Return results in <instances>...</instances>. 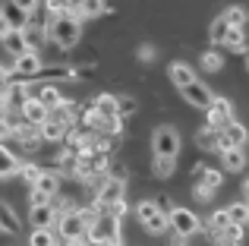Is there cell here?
<instances>
[{
	"label": "cell",
	"mask_w": 249,
	"mask_h": 246,
	"mask_svg": "<svg viewBox=\"0 0 249 246\" xmlns=\"http://www.w3.org/2000/svg\"><path fill=\"white\" fill-rule=\"evenodd\" d=\"M0 228L10 230V234H19V215L6 202H0Z\"/></svg>",
	"instance_id": "26"
},
{
	"label": "cell",
	"mask_w": 249,
	"mask_h": 246,
	"mask_svg": "<svg viewBox=\"0 0 249 246\" xmlns=\"http://www.w3.org/2000/svg\"><path fill=\"white\" fill-rule=\"evenodd\" d=\"M196 142H199L205 152H221V129H214V126L199 129V133H196Z\"/></svg>",
	"instance_id": "19"
},
{
	"label": "cell",
	"mask_w": 249,
	"mask_h": 246,
	"mask_svg": "<svg viewBox=\"0 0 249 246\" xmlns=\"http://www.w3.org/2000/svg\"><path fill=\"white\" fill-rule=\"evenodd\" d=\"M170 230L177 234V240H186V237H193V234H199L202 230V221L196 218V211H189V209H170Z\"/></svg>",
	"instance_id": "4"
},
{
	"label": "cell",
	"mask_w": 249,
	"mask_h": 246,
	"mask_svg": "<svg viewBox=\"0 0 249 246\" xmlns=\"http://www.w3.org/2000/svg\"><path fill=\"white\" fill-rule=\"evenodd\" d=\"M249 142V129L243 126V123H237V120H231L224 129H221V152L224 148H243ZM218 152V155H221Z\"/></svg>",
	"instance_id": "7"
},
{
	"label": "cell",
	"mask_w": 249,
	"mask_h": 246,
	"mask_svg": "<svg viewBox=\"0 0 249 246\" xmlns=\"http://www.w3.org/2000/svg\"><path fill=\"white\" fill-rule=\"evenodd\" d=\"M224 48L233 51V54H243V51H246V32L231 25V29H227V35H224Z\"/></svg>",
	"instance_id": "23"
},
{
	"label": "cell",
	"mask_w": 249,
	"mask_h": 246,
	"mask_svg": "<svg viewBox=\"0 0 249 246\" xmlns=\"http://www.w3.org/2000/svg\"><path fill=\"white\" fill-rule=\"evenodd\" d=\"M10 73L13 70H6V67H0V92H3L6 86H10Z\"/></svg>",
	"instance_id": "45"
},
{
	"label": "cell",
	"mask_w": 249,
	"mask_h": 246,
	"mask_svg": "<svg viewBox=\"0 0 249 246\" xmlns=\"http://www.w3.org/2000/svg\"><path fill=\"white\" fill-rule=\"evenodd\" d=\"M167 76H170V82H174L177 88H186L189 82H196L199 76H196V70L189 67V63H180V60H174L167 67Z\"/></svg>",
	"instance_id": "9"
},
{
	"label": "cell",
	"mask_w": 249,
	"mask_h": 246,
	"mask_svg": "<svg viewBox=\"0 0 249 246\" xmlns=\"http://www.w3.org/2000/svg\"><path fill=\"white\" fill-rule=\"evenodd\" d=\"M10 136H13V123L3 120V123H0V139H10Z\"/></svg>",
	"instance_id": "46"
},
{
	"label": "cell",
	"mask_w": 249,
	"mask_h": 246,
	"mask_svg": "<svg viewBox=\"0 0 249 246\" xmlns=\"http://www.w3.org/2000/svg\"><path fill=\"white\" fill-rule=\"evenodd\" d=\"M227 224H231V218H227V209H218V211H214L212 218H208V234L214 237L218 230H224Z\"/></svg>",
	"instance_id": "34"
},
{
	"label": "cell",
	"mask_w": 249,
	"mask_h": 246,
	"mask_svg": "<svg viewBox=\"0 0 249 246\" xmlns=\"http://www.w3.org/2000/svg\"><path fill=\"white\" fill-rule=\"evenodd\" d=\"M82 123H85V126H91V129H101V123H104V117H101V111H98V107L91 105L89 111L82 114Z\"/></svg>",
	"instance_id": "37"
},
{
	"label": "cell",
	"mask_w": 249,
	"mask_h": 246,
	"mask_svg": "<svg viewBox=\"0 0 249 246\" xmlns=\"http://www.w3.org/2000/svg\"><path fill=\"white\" fill-rule=\"evenodd\" d=\"M19 174H22L25 183L35 186V183H38V177H41V167H38V164H22V167H19Z\"/></svg>",
	"instance_id": "39"
},
{
	"label": "cell",
	"mask_w": 249,
	"mask_h": 246,
	"mask_svg": "<svg viewBox=\"0 0 249 246\" xmlns=\"http://www.w3.org/2000/svg\"><path fill=\"white\" fill-rule=\"evenodd\" d=\"M155 54H158V51H155L152 44H139V51H136V57H139L142 63H152V60H155Z\"/></svg>",
	"instance_id": "40"
},
{
	"label": "cell",
	"mask_w": 249,
	"mask_h": 246,
	"mask_svg": "<svg viewBox=\"0 0 249 246\" xmlns=\"http://www.w3.org/2000/svg\"><path fill=\"white\" fill-rule=\"evenodd\" d=\"M224 19H227V25H233V29H243L246 25V10L243 6H227Z\"/></svg>",
	"instance_id": "33"
},
{
	"label": "cell",
	"mask_w": 249,
	"mask_h": 246,
	"mask_svg": "<svg viewBox=\"0 0 249 246\" xmlns=\"http://www.w3.org/2000/svg\"><path fill=\"white\" fill-rule=\"evenodd\" d=\"M180 92H183V98H186L189 105H193V107H202V111H208V107H212V101H214V92L202 79L189 82L186 88H180Z\"/></svg>",
	"instance_id": "6"
},
{
	"label": "cell",
	"mask_w": 249,
	"mask_h": 246,
	"mask_svg": "<svg viewBox=\"0 0 249 246\" xmlns=\"http://www.w3.org/2000/svg\"><path fill=\"white\" fill-rule=\"evenodd\" d=\"M196 174H199V183L212 193H218L221 183H224V171H218V167H199Z\"/></svg>",
	"instance_id": "18"
},
{
	"label": "cell",
	"mask_w": 249,
	"mask_h": 246,
	"mask_svg": "<svg viewBox=\"0 0 249 246\" xmlns=\"http://www.w3.org/2000/svg\"><path fill=\"white\" fill-rule=\"evenodd\" d=\"M38 133H41V139L57 142V139H63V136H67V126H63V123H57L54 117H48L41 126H38Z\"/></svg>",
	"instance_id": "24"
},
{
	"label": "cell",
	"mask_w": 249,
	"mask_h": 246,
	"mask_svg": "<svg viewBox=\"0 0 249 246\" xmlns=\"http://www.w3.org/2000/svg\"><path fill=\"white\" fill-rule=\"evenodd\" d=\"M13 73H19V76H35V73H41V57L35 54V51H25V54H19L16 57V63H13Z\"/></svg>",
	"instance_id": "10"
},
{
	"label": "cell",
	"mask_w": 249,
	"mask_h": 246,
	"mask_svg": "<svg viewBox=\"0 0 249 246\" xmlns=\"http://www.w3.org/2000/svg\"><path fill=\"white\" fill-rule=\"evenodd\" d=\"M0 13L6 16V22H10L13 29H19V32L29 29V16H25V13L19 10L16 3H13V0H3V3H0Z\"/></svg>",
	"instance_id": "13"
},
{
	"label": "cell",
	"mask_w": 249,
	"mask_h": 246,
	"mask_svg": "<svg viewBox=\"0 0 249 246\" xmlns=\"http://www.w3.org/2000/svg\"><path fill=\"white\" fill-rule=\"evenodd\" d=\"M44 202H51L48 196H41L38 190H32V205H44Z\"/></svg>",
	"instance_id": "47"
},
{
	"label": "cell",
	"mask_w": 249,
	"mask_h": 246,
	"mask_svg": "<svg viewBox=\"0 0 249 246\" xmlns=\"http://www.w3.org/2000/svg\"><path fill=\"white\" fill-rule=\"evenodd\" d=\"M104 10H107V6H104V0H79L73 13L79 19H95V16H101Z\"/></svg>",
	"instance_id": "22"
},
{
	"label": "cell",
	"mask_w": 249,
	"mask_h": 246,
	"mask_svg": "<svg viewBox=\"0 0 249 246\" xmlns=\"http://www.w3.org/2000/svg\"><path fill=\"white\" fill-rule=\"evenodd\" d=\"M227 218H231V224H249V202H233L227 205Z\"/></svg>",
	"instance_id": "28"
},
{
	"label": "cell",
	"mask_w": 249,
	"mask_h": 246,
	"mask_svg": "<svg viewBox=\"0 0 249 246\" xmlns=\"http://www.w3.org/2000/svg\"><path fill=\"white\" fill-rule=\"evenodd\" d=\"M136 215H139V221H152L155 215H158V202L155 199H145V202H139V209H136Z\"/></svg>",
	"instance_id": "35"
},
{
	"label": "cell",
	"mask_w": 249,
	"mask_h": 246,
	"mask_svg": "<svg viewBox=\"0 0 249 246\" xmlns=\"http://www.w3.org/2000/svg\"><path fill=\"white\" fill-rule=\"evenodd\" d=\"M123 196H126V180H123V177H107L104 186L98 190L95 205H98V209H107V205H114L117 199H123Z\"/></svg>",
	"instance_id": "5"
},
{
	"label": "cell",
	"mask_w": 249,
	"mask_h": 246,
	"mask_svg": "<svg viewBox=\"0 0 249 246\" xmlns=\"http://www.w3.org/2000/svg\"><path fill=\"white\" fill-rule=\"evenodd\" d=\"M38 101H41L48 111H54V107H60V105H63V95L57 92L54 86H41V88H38Z\"/></svg>",
	"instance_id": "25"
},
{
	"label": "cell",
	"mask_w": 249,
	"mask_h": 246,
	"mask_svg": "<svg viewBox=\"0 0 249 246\" xmlns=\"http://www.w3.org/2000/svg\"><path fill=\"white\" fill-rule=\"evenodd\" d=\"M243 199L249 202V180H243Z\"/></svg>",
	"instance_id": "48"
},
{
	"label": "cell",
	"mask_w": 249,
	"mask_h": 246,
	"mask_svg": "<svg viewBox=\"0 0 249 246\" xmlns=\"http://www.w3.org/2000/svg\"><path fill=\"white\" fill-rule=\"evenodd\" d=\"M246 70H249V57H246Z\"/></svg>",
	"instance_id": "49"
},
{
	"label": "cell",
	"mask_w": 249,
	"mask_h": 246,
	"mask_svg": "<svg viewBox=\"0 0 249 246\" xmlns=\"http://www.w3.org/2000/svg\"><path fill=\"white\" fill-rule=\"evenodd\" d=\"M29 224L32 228H51V224H57V215L51 211V205L44 202V205H32V211H29Z\"/></svg>",
	"instance_id": "16"
},
{
	"label": "cell",
	"mask_w": 249,
	"mask_h": 246,
	"mask_svg": "<svg viewBox=\"0 0 249 246\" xmlns=\"http://www.w3.org/2000/svg\"><path fill=\"white\" fill-rule=\"evenodd\" d=\"M227 19H224V13L221 16H214V22L208 25V38H212V44H224V35H227Z\"/></svg>",
	"instance_id": "27"
},
{
	"label": "cell",
	"mask_w": 249,
	"mask_h": 246,
	"mask_svg": "<svg viewBox=\"0 0 249 246\" xmlns=\"http://www.w3.org/2000/svg\"><path fill=\"white\" fill-rule=\"evenodd\" d=\"M193 196L199 199V202H212V196H214V193H212V190H205L202 183H196V186H193Z\"/></svg>",
	"instance_id": "42"
},
{
	"label": "cell",
	"mask_w": 249,
	"mask_h": 246,
	"mask_svg": "<svg viewBox=\"0 0 249 246\" xmlns=\"http://www.w3.org/2000/svg\"><path fill=\"white\" fill-rule=\"evenodd\" d=\"M19 167H22V161H19L16 155L10 152V148L0 145V180H6V177H13V174H19Z\"/></svg>",
	"instance_id": "20"
},
{
	"label": "cell",
	"mask_w": 249,
	"mask_h": 246,
	"mask_svg": "<svg viewBox=\"0 0 249 246\" xmlns=\"http://www.w3.org/2000/svg\"><path fill=\"white\" fill-rule=\"evenodd\" d=\"M180 246H189V243H180Z\"/></svg>",
	"instance_id": "50"
},
{
	"label": "cell",
	"mask_w": 249,
	"mask_h": 246,
	"mask_svg": "<svg viewBox=\"0 0 249 246\" xmlns=\"http://www.w3.org/2000/svg\"><path fill=\"white\" fill-rule=\"evenodd\" d=\"M152 155L155 158H180V133L174 126H158L152 133Z\"/></svg>",
	"instance_id": "3"
},
{
	"label": "cell",
	"mask_w": 249,
	"mask_h": 246,
	"mask_svg": "<svg viewBox=\"0 0 249 246\" xmlns=\"http://www.w3.org/2000/svg\"><path fill=\"white\" fill-rule=\"evenodd\" d=\"M3 48L10 51L13 57H19V54H25V51H32V48H29V41H25V32H19V29H13L10 35L3 38Z\"/></svg>",
	"instance_id": "21"
},
{
	"label": "cell",
	"mask_w": 249,
	"mask_h": 246,
	"mask_svg": "<svg viewBox=\"0 0 249 246\" xmlns=\"http://www.w3.org/2000/svg\"><path fill=\"white\" fill-rule=\"evenodd\" d=\"M139 111V101L136 98H117V117H129V114H136Z\"/></svg>",
	"instance_id": "36"
},
{
	"label": "cell",
	"mask_w": 249,
	"mask_h": 246,
	"mask_svg": "<svg viewBox=\"0 0 249 246\" xmlns=\"http://www.w3.org/2000/svg\"><path fill=\"white\" fill-rule=\"evenodd\" d=\"M218 246H243V224H227L224 230L212 237Z\"/></svg>",
	"instance_id": "15"
},
{
	"label": "cell",
	"mask_w": 249,
	"mask_h": 246,
	"mask_svg": "<svg viewBox=\"0 0 249 246\" xmlns=\"http://www.w3.org/2000/svg\"><path fill=\"white\" fill-rule=\"evenodd\" d=\"M79 35H82V22H79L76 13H63V16H57V19L48 22V38L57 44V48H63V51L76 48Z\"/></svg>",
	"instance_id": "1"
},
{
	"label": "cell",
	"mask_w": 249,
	"mask_h": 246,
	"mask_svg": "<svg viewBox=\"0 0 249 246\" xmlns=\"http://www.w3.org/2000/svg\"><path fill=\"white\" fill-rule=\"evenodd\" d=\"M152 161H155V174H158V177H170L174 167H177V161H170V158H155L152 155Z\"/></svg>",
	"instance_id": "38"
},
{
	"label": "cell",
	"mask_w": 249,
	"mask_h": 246,
	"mask_svg": "<svg viewBox=\"0 0 249 246\" xmlns=\"http://www.w3.org/2000/svg\"><path fill=\"white\" fill-rule=\"evenodd\" d=\"M13 3H16V6H19V10H22V13H25V16H32V13H35V10H38V0H13Z\"/></svg>",
	"instance_id": "43"
},
{
	"label": "cell",
	"mask_w": 249,
	"mask_h": 246,
	"mask_svg": "<svg viewBox=\"0 0 249 246\" xmlns=\"http://www.w3.org/2000/svg\"><path fill=\"white\" fill-rule=\"evenodd\" d=\"M29 246H57V240L51 234V228H35L29 237Z\"/></svg>",
	"instance_id": "31"
},
{
	"label": "cell",
	"mask_w": 249,
	"mask_h": 246,
	"mask_svg": "<svg viewBox=\"0 0 249 246\" xmlns=\"http://www.w3.org/2000/svg\"><path fill=\"white\" fill-rule=\"evenodd\" d=\"M107 209H110L107 215H110V218H117V221H120V218L126 215V199H117V202H114V205H107Z\"/></svg>",
	"instance_id": "41"
},
{
	"label": "cell",
	"mask_w": 249,
	"mask_h": 246,
	"mask_svg": "<svg viewBox=\"0 0 249 246\" xmlns=\"http://www.w3.org/2000/svg\"><path fill=\"white\" fill-rule=\"evenodd\" d=\"M10 32H13V25L6 22V16H3V13H0V41H3V38L10 35Z\"/></svg>",
	"instance_id": "44"
},
{
	"label": "cell",
	"mask_w": 249,
	"mask_h": 246,
	"mask_svg": "<svg viewBox=\"0 0 249 246\" xmlns=\"http://www.w3.org/2000/svg\"><path fill=\"white\" fill-rule=\"evenodd\" d=\"M142 228H145V230H148V234H155V237H161V234H167V230H170V218L164 215V211H158V215H155V218H152V221H145V224H142Z\"/></svg>",
	"instance_id": "29"
},
{
	"label": "cell",
	"mask_w": 249,
	"mask_h": 246,
	"mask_svg": "<svg viewBox=\"0 0 249 246\" xmlns=\"http://www.w3.org/2000/svg\"><path fill=\"white\" fill-rule=\"evenodd\" d=\"M95 221V215L91 211H67V215L57 221V230H60V237L67 243H76V240H85V234H89V224Z\"/></svg>",
	"instance_id": "2"
},
{
	"label": "cell",
	"mask_w": 249,
	"mask_h": 246,
	"mask_svg": "<svg viewBox=\"0 0 249 246\" xmlns=\"http://www.w3.org/2000/svg\"><path fill=\"white\" fill-rule=\"evenodd\" d=\"M32 190H38L41 196L54 199L57 193H60V174H57V171H41V177H38V183L32 186Z\"/></svg>",
	"instance_id": "12"
},
{
	"label": "cell",
	"mask_w": 249,
	"mask_h": 246,
	"mask_svg": "<svg viewBox=\"0 0 249 246\" xmlns=\"http://www.w3.org/2000/svg\"><path fill=\"white\" fill-rule=\"evenodd\" d=\"M3 98L10 107H16V111H22L25 101H29V92H25V82H10V86L3 88Z\"/></svg>",
	"instance_id": "17"
},
{
	"label": "cell",
	"mask_w": 249,
	"mask_h": 246,
	"mask_svg": "<svg viewBox=\"0 0 249 246\" xmlns=\"http://www.w3.org/2000/svg\"><path fill=\"white\" fill-rule=\"evenodd\" d=\"M19 114H22V120L32 123V126H41V123L51 117V111H48V107H44L38 98H29V101H25V107H22Z\"/></svg>",
	"instance_id": "11"
},
{
	"label": "cell",
	"mask_w": 249,
	"mask_h": 246,
	"mask_svg": "<svg viewBox=\"0 0 249 246\" xmlns=\"http://www.w3.org/2000/svg\"><path fill=\"white\" fill-rule=\"evenodd\" d=\"M221 167H224L227 174H237L246 167V152L243 148H224L221 152Z\"/></svg>",
	"instance_id": "14"
},
{
	"label": "cell",
	"mask_w": 249,
	"mask_h": 246,
	"mask_svg": "<svg viewBox=\"0 0 249 246\" xmlns=\"http://www.w3.org/2000/svg\"><path fill=\"white\" fill-rule=\"evenodd\" d=\"M221 67H224V57L218 51H205L202 54V73H218Z\"/></svg>",
	"instance_id": "30"
},
{
	"label": "cell",
	"mask_w": 249,
	"mask_h": 246,
	"mask_svg": "<svg viewBox=\"0 0 249 246\" xmlns=\"http://www.w3.org/2000/svg\"><path fill=\"white\" fill-rule=\"evenodd\" d=\"M95 107L101 111V117H117V98L114 95H98Z\"/></svg>",
	"instance_id": "32"
},
{
	"label": "cell",
	"mask_w": 249,
	"mask_h": 246,
	"mask_svg": "<svg viewBox=\"0 0 249 246\" xmlns=\"http://www.w3.org/2000/svg\"><path fill=\"white\" fill-rule=\"evenodd\" d=\"M231 120H233V105H231L227 98H218V95H214L212 107H208V126H214V129H224Z\"/></svg>",
	"instance_id": "8"
}]
</instances>
